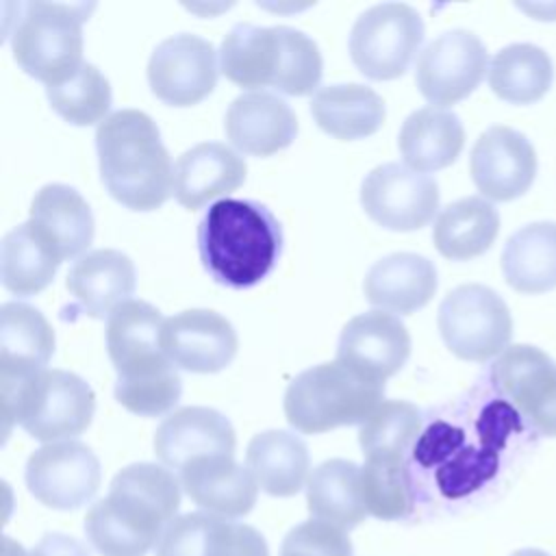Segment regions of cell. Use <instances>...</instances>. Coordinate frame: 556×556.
<instances>
[{
  "mask_svg": "<svg viewBox=\"0 0 556 556\" xmlns=\"http://www.w3.org/2000/svg\"><path fill=\"white\" fill-rule=\"evenodd\" d=\"M96 148L102 182L126 208L156 211L174 193V165L148 113H111L96 130Z\"/></svg>",
  "mask_w": 556,
  "mask_h": 556,
  "instance_id": "3",
  "label": "cell"
},
{
  "mask_svg": "<svg viewBox=\"0 0 556 556\" xmlns=\"http://www.w3.org/2000/svg\"><path fill=\"white\" fill-rule=\"evenodd\" d=\"M163 350L167 358L193 374H215L226 369L237 354V332L232 324L206 308L180 311L163 324Z\"/></svg>",
  "mask_w": 556,
  "mask_h": 556,
  "instance_id": "18",
  "label": "cell"
},
{
  "mask_svg": "<svg viewBox=\"0 0 556 556\" xmlns=\"http://www.w3.org/2000/svg\"><path fill=\"white\" fill-rule=\"evenodd\" d=\"M91 9L85 2H20L9 33L15 63L46 87L70 78L85 63L83 22Z\"/></svg>",
  "mask_w": 556,
  "mask_h": 556,
  "instance_id": "7",
  "label": "cell"
},
{
  "mask_svg": "<svg viewBox=\"0 0 556 556\" xmlns=\"http://www.w3.org/2000/svg\"><path fill=\"white\" fill-rule=\"evenodd\" d=\"M163 315L143 300H128L106 319V350L117 380H139L176 367L163 350Z\"/></svg>",
  "mask_w": 556,
  "mask_h": 556,
  "instance_id": "16",
  "label": "cell"
},
{
  "mask_svg": "<svg viewBox=\"0 0 556 556\" xmlns=\"http://www.w3.org/2000/svg\"><path fill=\"white\" fill-rule=\"evenodd\" d=\"M217 52L211 41L180 33L163 39L148 61L152 93L169 106H193L217 85Z\"/></svg>",
  "mask_w": 556,
  "mask_h": 556,
  "instance_id": "14",
  "label": "cell"
},
{
  "mask_svg": "<svg viewBox=\"0 0 556 556\" xmlns=\"http://www.w3.org/2000/svg\"><path fill=\"white\" fill-rule=\"evenodd\" d=\"M280 556H354V549L343 528L308 519L287 532Z\"/></svg>",
  "mask_w": 556,
  "mask_h": 556,
  "instance_id": "40",
  "label": "cell"
},
{
  "mask_svg": "<svg viewBox=\"0 0 556 556\" xmlns=\"http://www.w3.org/2000/svg\"><path fill=\"white\" fill-rule=\"evenodd\" d=\"M306 506L313 519L350 530L369 513L361 493V467L345 458L324 460L306 482Z\"/></svg>",
  "mask_w": 556,
  "mask_h": 556,
  "instance_id": "33",
  "label": "cell"
},
{
  "mask_svg": "<svg viewBox=\"0 0 556 556\" xmlns=\"http://www.w3.org/2000/svg\"><path fill=\"white\" fill-rule=\"evenodd\" d=\"M156 556H269V547L254 526L187 513L167 526Z\"/></svg>",
  "mask_w": 556,
  "mask_h": 556,
  "instance_id": "20",
  "label": "cell"
},
{
  "mask_svg": "<svg viewBox=\"0 0 556 556\" xmlns=\"http://www.w3.org/2000/svg\"><path fill=\"white\" fill-rule=\"evenodd\" d=\"M182 393V380L178 367L163 374L139 378V380H117L115 400L130 413L139 417H159L172 410Z\"/></svg>",
  "mask_w": 556,
  "mask_h": 556,
  "instance_id": "39",
  "label": "cell"
},
{
  "mask_svg": "<svg viewBox=\"0 0 556 556\" xmlns=\"http://www.w3.org/2000/svg\"><path fill=\"white\" fill-rule=\"evenodd\" d=\"M471 180L482 195L508 202L523 195L536 176V152L526 135L510 126H491L469 154Z\"/></svg>",
  "mask_w": 556,
  "mask_h": 556,
  "instance_id": "17",
  "label": "cell"
},
{
  "mask_svg": "<svg viewBox=\"0 0 556 556\" xmlns=\"http://www.w3.org/2000/svg\"><path fill=\"white\" fill-rule=\"evenodd\" d=\"M180 486L202 513L224 519L248 515L256 504L258 484L232 456H202L180 469Z\"/></svg>",
  "mask_w": 556,
  "mask_h": 556,
  "instance_id": "23",
  "label": "cell"
},
{
  "mask_svg": "<svg viewBox=\"0 0 556 556\" xmlns=\"http://www.w3.org/2000/svg\"><path fill=\"white\" fill-rule=\"evenodd\" d=\"M28 556H89V547L76 536L63 532H48L28 552Z\"/></svg>",
  "mask_w": 556,
  "mask_h": 556,
  "instance_id": "41",
  "label": "cell"
},
{
  "mask_svg": "<svg viewBox=\"0 0 556 556\" xmlns=\"http://www.w3.org/2000/svg\"><path fill=\"white\" fill-rule=\"evenodd\" d=\"M361 493L376 519H404L415 508V491L404 458L371 456L361 467Z\"/></svg>",
  "mask_w": 556,
  "mask_h": 556,
  "instance_id": "36",
  "label": "cell"
},
{
  "mask_svg": "<svg viewBox=\"0 0 556 556\" xmlns=\"http://www.w3.org/2000/svg\"><path fill=\"white\" fill-rule=\"evenodd\" d=\"M100 460L80 441H56L35 450L26 460L24 480L35 500L54 510H74L100 489Z\"/></svg>",
  "mask_w": 556,
  "mask_h": 556,
  "instance_id": "13",
  "label": "cell"
},
{
  "mask_svg": "<svg viewBox=\"0 0 556 556\" xmlns=\"http://www.w3.org/2000/svg\"><path fill=\"white\" fill-rule=\"evenodd\" d=\"M437 285V267L430 258L413 252H395L369 267L363 291L380 311L410 315L432 300Z\"/></svg>",
  "mask_w": 556,
  "mask_h": 556,
  "instance_id": "25",
  "label": "cell"
},
{
  "mask_svg": "<svg viewBox=\"0 0 556 556\" xmlns=\"http://www.w3.org/2000/svg\"><path fill=\"white\" fill-rule=\"evenodd\" d=\"M384 384L367 380L339 361L298 374L285 391V417L304 434L365 424L384 402Z\"/></svg>",
  "mask_w": 556,
  "mask_h": 556,
  "instance_id": "5",
  "label": "cell"
},
{
  "mask_svg": "<svg viewBox=\"0 0 556 556\" xmlns=\"http://www.w3.org/2000/svg\"><path fill=\"white\" fill-rule=\"evenodd\" d=\"M180 508V482L163 465L132 463L115 473L109 495L85 515V534L100 556H146Z\"/></svg>",
  "mask_w": 556,
  "mask_h": 556,
  "instance_id": "1",
  "label": "cell"
},
{
  "mask_svg": "<svg viewBox=\"0 0 556 556\" xmlns=\"http://www.w3.org/2000/svg\"><path fill=\"white\" fill-rule=\"evenodd\" d=\"M410 356V334L402 319L387 311L352 317L339 337L337 361L358 376L384 384Z\"/></svg>",
  "mask_w": 556,
  "mask_h": 556,
  "instance_id": "15",
  "label": "cell"
},
{
  "mask_svg": "<svg viewBox=\"0 0 556 556\" xmlns=\"http://www.w3.org/2000/svg\"><path fill=\"white\" fill-rule=\"evenodd\" d=\"M465 146V128L454 111L424 106L413 111L397 135V148L415 172H437L452 165Z\"/></svg>",
  "mask_w": 556,
  "mask_h": 556,
  "instance_id": "27",
  "label": "cell"
},
{
  "mask_svg": "<svg viewBox=\"0 0 556 556\" xmlns=\"http://www.w3.org/2000/svg\"><path fill=\"white\" fill-rule=\"evenodd\" d=\"M437 324L450 352L473 363L504 352L513 337L506 302L491 287L476 282L460 285L443 298Z\"/></svg>",
  "mask_w": 556,
  "mask_h": 556,
  "instance_id": "8",
  "label": "cell"
},
{
  "mask_svg": "<svg viewBox=\"0 0 556 556\" xmlns=\"http://www.w3.org/2000/svg\"><path fill=\"white\" fill-rule=\"evenodd\" d=\"M554 80L549 54L534 43H510L495 52L489 63L491 91L510 104L541 100Z\"/></svg>",
  "mask_w": 556,
  "mask_h": 556,
  "instance_id": "35",
  "label": "cell"
},
{
  "mask_svg": "<svg viewBox=\"0 0 556 556\" xmlns=\"http://www.w3.org/2000/svg\"><path fill=\"white\" fill-rule=\"evenodd\" d=\"M506 282L519 293H545L556 287V224L534 222L508 237L502 250Z\"/></svg>",
  "mask_w": 556,
  "mask_h": 556,
  "instance_id": "34",
  "label": "cell"
},
{
  "mask_svg": "<svg viewBox=\"0 0 556 556\" xmlns=\"http://www.w3.org/2000/svg\"><path fill=\"white\" fill-rule=\"evenodd\" d=\"M497 395L541 437H556V363L534 345H508L491 367Z\"/></svg>",
  "mask_w": 556,
  "mask_h": 556,
  "instance_id": "10",
  "label": "cell"
},
{
  "mask_svg": "<svg viewBox=\"0 0 556 556\" xmlns=\"http://www.w3.org/2000/svg\"><path fill=\"white\" fill-rule=\"evenodd\" d=\"M500 230V213L484 198L469 195L447 204L434 219L432 241L441 256L469 261L484 254Z\"/></svg>",
  "mask_w": 556,
  "mask_h": 556,
  "instance_id": "32",
  "label": "cell"
},
{
  "mask_svg": "<svg viewBox=\"0 0 556 556\" xmlns=\"http://www.w3.org/2000/svg\"><path fill=\"white\" fill-rule=\"evenodd\" d=\"M513 556H549V554L536 547H526V549H517Z\"/></svg>",
  "mask_w": 556,
  "mask_h": 556,
  "instance_id": "44",
  "label": "cell"
},
{
  "mask_svg": "<svg viewBox=\"0 0 556 556\" xmlns=\"http://www.w3.org/2000/svg\"><path fill=\"white\" fill-rule=\"evenodd\" d=\"M4 417L43 443L72 441L93 419L96 395L87 380L65 369H43L2 384Z\"/></svg>",
  "mask_w": 556,
  "mask_h": 556,
  "instance_id": "6",
  "label": "cell"
},
{
  "mask_svg": "<svg viewBox=\"0 0 556 556\" xmlns=\"http://www.w3.org/2000/svg\"><path fill=\"white\" fill-rule=\"evenodd\" d=\"M311 115L317 126L343 141L365 139L384 124V100L365 85H326L313 93Z\"/></svg>",
  "mask_w": 556,
  "mask_h": 556,
  "instance_id": "29",
  "label": "cell"
},
{
  "mask_svg": "<svg viewBox=\"0 0 556 556\" xmlns=\"http://www.w3.org/2000/svg\"><path fill=\"white\" fill-rule=\"evenodd\" d=\"M137 287L135 263L119 250H91L74 261L67 271V289L93 319L109 315L130 300Z\"/></svg>",
  "mask_w": 556,
  "mask_h": 556,
  "instance_id": "24",
  "label": "cell"
},
{
  "mask_svg": "<svg viewBox=\"0 0 556 556\" xmlns=\"http://www.w3.org/2000/svg\"><path fill=\"white\" fill-rule=\"evenodd\" d=\"M30 222L48 235L63 261L83 256L93 241V213L87 200L70 185H43L30 202Z\"/></svg>",
  "mask_w": 556,
  "mask_h": 556,
  "instance_id": "30",
  "label": "cell"
},
{
  "mask_svg": "<svg viewBox=\"0 0 556 556\" xmlns=\"http://www.w3.org/2000/svg\"><path fill=\"white\" fill-rule=\"evenodd\" d=\"M224 130L239 152L271 156L293 143L298 135V117L280 96L269 91H248L230 102Z\"/></svg>",
  "mask_w": 556,
  "mask_h": 556,
  "instance_id": "21",
  "label": "cell"
},
{
  "mask_svg": "<svg viewBox=\"0 0 556 556\" xmlns=\"http://www.w3.org/2000/svg\"><path fill=\"white\" fill-rule=\"evenodd\" d=\"M235 428L226 415L208 406H185L169 413L154 432V454L172 469L202 456H232Z\"/></svg>",
  "mask_w": 556,
  "mask_h": 556,
  "instance_id": "19",
  "label": "cell"
},
{
  "mask_svg": "<svg viewBox=\"0 0 556 556\" xmlns=\"http://www.w3.org/2000/svg\"><path fill=\"white\" fill-rule=\"evenodd\" d=\"M424 41L419 13L404 2H382L363 11L348 39L350 56L361 74L374 80L402 76Z\"/></svg>",
  "mask_w": 556,
  "mask_h": 556,
  "instance_id": "9",
  "label": "cell"
},
{
  "mask_svg": "<svg viewBox=\"0 0 556 556\" xmlns=\"http://www.w3.org/2000/svg\"><path fill=\"white\" fill-rule=\"evenodd\" d=\"M54 354V330L30 304L0 306V380L17 382L46 369Z\"/></svg>",
  "mask_w": 556,
  "mask_h": 556,
  "instance_id": "26",
  "label": "cell"
},
{
  "mask_svg": "<svg viewBox=\"0 0 556 556\" xmlns=\"http://www.w3.org/2000/svg\"><path fill=\"white\" fill-rule=\"evenodd\" d=\"M361 204L378 226L410 232L432 222L439 208V185L430 174L404 163H384L365 176Z\"/></svg>",
  "mask_w": 556,
  "mask_h": 556,
  "instance_id": "12",
  "label": "cell"
},
{
  "mask_svg": "<svg viewBox=\"0 0 556 556\" xmlns=\"http://www.w3.org/2000/svg\"><path fill=\"white\" fill-rule=\"evenodd\" d=\"M489 72L484 43L471 30H447L417 56L415 83L419 93L439 109L467 98Z\"/></svg>",
  "mask_w": 556,
  "mask_h": 556,
  "instance_id": "11",
  "label": "cell"
},
{
  "mask_svg": "<svg viewBox=\"0 0 556 556\" xmlns=\"http://www.w3.org/2000/svg\"><path fill=\"white\" fill-rule=\"evenodd\" d=\"M248 165L239 152L219 141L185 150L174 163V198L185 208H202L245 182Z\"/></svg>",
  "mask_w": 556,
  "mask_h": 556,
  "instance_id": "22",
  "label": "cell"
},
{
  "mask_svg": "<svg viewBox=\"0 0 556 556\" xmlns=\"http://www.w3.org/2000/svg\"><path fill=\"white\" fill-rule=\"evenodd\" d=\"M219 72L243 89L308 96L319 89L324 63L317 43L298 28L237 24L222 41Z\"/></svg>",
  "mask_w": 556,
  "mask_h": 556,
  "instance_id": "4",
  "label": "cell"
},
{
  "mask_svg": "<svg viewBox=\"0 0 556 556\" xmlns=\"http://www.w3.org/2000/svg\"><path fill=\"white\" fill-rule=\"evenodd\" d=\"M282 226L256 200L213 202L198 224V252L208 276L230 289L263 282L282 254Z\"/></svg>",
  "mask_w": 556,
  "mask_h": 556,
  "instance_id": "2",
  "label": "cell"
},
{
  "mask_svg": "<svg viewBox=\"0 0 556 556\" xmlns=\"http://www.w3.org/2000/svg\"><path fill=\"white\" fill-rule=\"evenodd\" d=\"M2 556H28L22 545L17 541H13L11 536H4V554Z\"/></svg>",
  "mask_w": 556,
  "mask_h": 556,
  "instance_id": "43",
  "label": "cell"
},
{
  "mask_svg": "<svg viewBox=\"0 0 556 556\" xmlns=\"http://www.w3.org/2000/svg\"><path fill=\"white\" fill-rule=\"evenodd\" d=\"M421 432V413L404 400H384L361 426L358 443L365 458H406Z\"/></svg>",
  "mask_w": 556,
  "mask_h": 556,
  "instance_id": "38",
  "label": "cell"
},
{
  "mask_svg": "<svg viewBox=\"0 0 556 556\" xmlns=\"http://www.w3.org/2000/svg\"><path fill=\"white\" fill-rule=\"evenodd\" d=\"M523 11L536 15V20H556V2L552 4H519Z\"/></svg>",
  "mask_w": 556,
  "mask_h": 556,
  "instance_id": "42",
  "label": "cell"
},
{
  "mask_svg": "<svg viewBox=\"0 0 556 556\" xmlns=\"http://www.w3.org/2000/svg\"><path fill=\"white\" fill-rule=\"evenodd\" d=\"M61 254L48 235L35 224L24 222L11 228L0 243V278L2 287L17 295L28 298L43 291L61 265Z\"/></svg>",
  "mask_w": 556,
  "mask_h": 556,
  "instance_id": "28",
  "label": "cell"
},
{
  "mask_svg": "<svg viewBox=\"0 0 556 556\" xmlns=\"http://www.w3.org/2000/svg\"><path fill=\"white\" fill-rule=\"evenodd\" d=\"M46 96L50 106L74 126H100L113 102L106 76L87 61L63 83L46 87Z\"/></svg>",
  "mask_w": 556,
  "mask_h": 556,
  "instance_id": "37",
  "label": "cell"
},
{
  "mask_svg": "<svg viewBox=\"0 0 556 556\" xmlns=\"http://www.w3.org/2000/svg\"><path fill=\"white\" fill-rule=\"evenodd\" d=\"M245 467L265 493L291 497L308 482V447L287 430H265L248 443Z\"/></svg>",
  "mask_w": 556,
  "mask_h": 556,
  "instance_id": "31",
  "label": "cell"
}]
</instances>
